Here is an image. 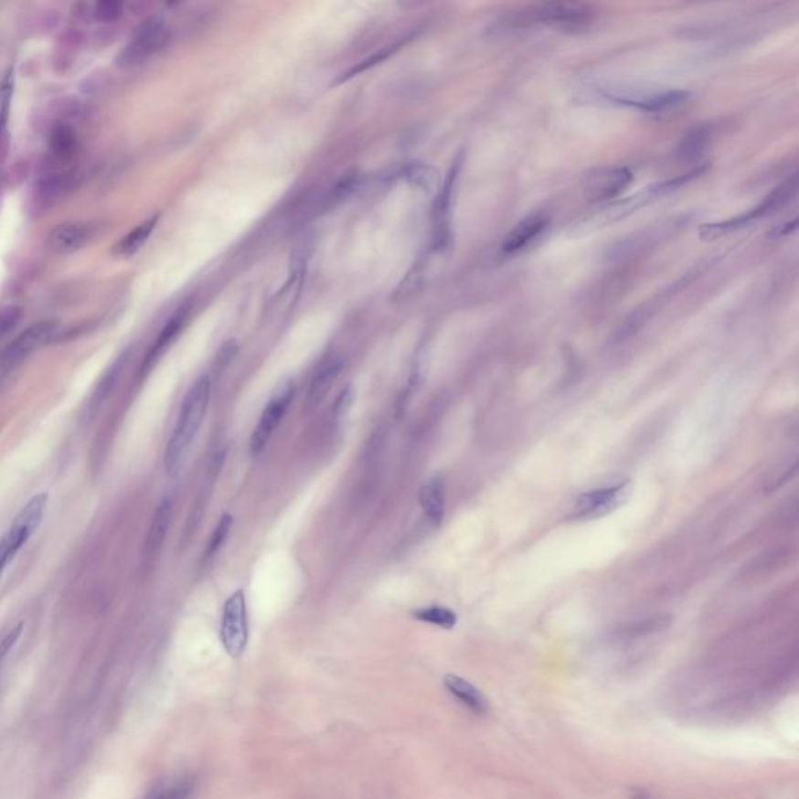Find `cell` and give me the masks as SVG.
<instances>
[{"mask_svg":"<svg viewBox=\"0 0 799 799\" xmlns=\"http://www.w3.org/2000/svg\"><path fill=\"white\" fill-rule=\"evenodd\" d=\"M57 330L59 325L55 322L44 320L22 331L21 335L0 355V379L4 378L6 373L11 372V368L19 366L28 355H32L39 346L50 341L57 335Z\"/></svg>","mask_w":799,"mask_h":799,"instance_id":"7","label":"cell"},{"mask_svg":"<svg viewBox=\"0 0 799 799\" xmlns=\"http://www.w3.org/2000/svg\"><path fill=\"white\" fill-rule=\"evenodd\" d=\"M165 41H167V30L165 22L161 21L160 17H150L149 21H145L139 27L127 48H123L121 61L125 66L143 63L152 55L156 54L160 48H165Z\"/></svg>","mask_w":799,"mask_h":799,"instance_id":"8","label":"cell"},{"mask_svg":"<svg viewBox=\"0 0 799 799\" xmlns=\"http://www.w3.org/2000/svg\"><path fill=\"white\" fill-rule=\"evenodd\" d=\"M593 19L591 5L578 2H547L538 5L527 6L522 13L514 16L509 26H534L544 24L547 27L559 28L567 32H576L587 27Z\"/></svg>","mask_w":799,"mask_h":799,"instance_id":"2","label":"cell"},{"mask_svg":"<svg viewBox=\"0 0 799 799\" xmlns=\"http://www.w3.org/2000/svg\"><path fill=\"white\" fill-rule=\"evenodd\" d=\"M209 395H211V381L207 375L198 377L185 395L176 427L165 447V467L167 474L176 476L182 470L192 442L202 427L203 419L207 416Z\"/></svg>","mask_w":799,"mask_h":799,"instance_id":"1","label":"cell"},{"mask_svg":"<svg viewBox=\"0 0 799 799\" xmlns=\"http://www.w3.org/2000/svg\"><path fill=\"white\" fill-rule=\"evenodd\" d=\"M796 187H798V176L794 174L783 185H779L770 196L763 198L762 203L757 205L756 208L748 211V213L741 214L739 218H730V220L715 222V224H704L699 229V236L706 240H715L723 238V236L730 235L732 231H737V229H745L748 225L752 224L754 220L767 218V216L774 213V211H778L779 208H783V205H787L794 197Z\"/></svg>","mask_w":799,"mask_h":799,"instance_id":"4","label":"cell"},{"mask_svg":"<svg viewBox=\"0 0 799 799\" xmlns=\"http://www.w3.org/2000/svg\"><path fill=\"white\" fill-rule=\"evenodd\" d=\"M608 99L628 105V107L639 108L642 112H657L679 107L687 101L688 92L666 91L651 94V96L637 97L608 96Z\"/></svg>","mask_w":799,"mask_h":799,"instance_id":"15","label":"cell"},{"mask_svg":"<svg viewBox=\"0 0 799 799\" xmlns=\"http://www.w3.org/2000/svg\"><path fill=\"white\" fill-rule=\"evenodd\" d=\"M101 224L92 220H77L66 222L52 229L48 235V246L50 250L59 255H69L81 250L99 235Z\"/></svg>","mask_w":799,"mask_h":799,"instance_id":"10","label":"cell"},{"mask_svg":"<svg viewBox=\"0 0 799 799\" xmlns=\"http://www.w3.org/2000/svg\"><path fill=\"white\" fill-rule=\"evenodd\" d=\"M22 311L16 304H6L0 308V339L8 335L21 320Z\"/></svg>","mask_w":799,"mask_h":799,"instance_id":"27","label":"cell"},{"mask_svg":"<svg viewBox=\"0 0 799 799\" xmlns=\"http://www.w3.org/2000/svg\"><path fill=\"white\" fill-rule=\"evenodd\" d=\"M189 313H191V304H185L183 308L176 311V314L172 315V319L165 324V328L160 333V336L154 342V346L150 348L149 355L145 357L144 364H143V372L149 370L158 361V357L167 350V346L176 341V336L180 335V331L183 330V326L186 324Z\"/></svg>","mask_w":799,"mask_h":799,"instance_id":"17","label":"cell"},{"mask_svg":"<svg viewBox=\"0 0 799 799\" xmlns=\"http://www.w3.org/2000/svg\"><path fill=\"white\" fill-rule=\"evenodd\" d=\"M220 642L227 655L240 657L249 644L246 591L240 589L225 602L220 623Z\"/></svg>","mask_w":799,"mask_h":799,"instance_id":"5","label":"cell"},{"mask_svg":"<svg viewBox=\"0 0 799 799\" xmlns=\"http://www.w3.org/2000/svg\"><path fill=\"white\" fill-rule=\"evenodd\" d=\"M408 176L412 183H416L421 187H430L436 182V176L432 174L431 167L428 165H414L410 167Z\"/></svg>","mask_w":799,"mask_h":799,"instance_id":"28","label":"cell"},{"mask_svg":"<svg viewBox=\"0 0 799 799\" xmlns=\"http://www.w3.org/2000/svg\"><path fill=\"white\" fill-rule=\"evenodd\" d=\"M50 152L59 163H66L74 158L77 152V136L72 132V128L68 125H59L54 128L50 136Z\"/></svg>","mask_w":799,"mask_h":799,"instance_id":"21","label":"cell"},{"mask_svg":"<svg viewBox=\"0 0 799 799\" xmlns=\"http://www.w3.org/2000/svg\"><path fill=\"white\" fill-rule=\"evenodd\" d=\"M196 779L189 774L165 776L150 787L144 799H191Z\"/></svg>","mask_w":799,"mask_h":799,"instance_id":"18","label":"cell"},{"mask_svg":"<svg viewBox=\"0 0 799 799\" xmlns=\"http://www.w3.org/2000/svg\"><path fill=\"white\" fill-rule=\"evenodd\" d=\"M231 527H233V516L224 514L220 520H218L216 527H214L213 536L209 538L208 547H207L205 554H203V559L209 560L220 551V549L224 547L225 540L229 538Z\"/></svg>","mask_w":799,"mask_h":799,"instance_id":"24","label":"cell"},{"mask_svg":"<svg viewBox=\"0 0 799 799\" xmlns=\"http://www.w3.org/2000/svg\"><path fill=\"white\" fill-rule=\"evenodd\" d=\"M547 225H549V218H545L544 214H533L529 218H523L522 222H518L509 231L501 250L506 255H514V253L527 249L538 236L542 235Z\"/></svg>","mask_w":799,"mask_h":799,"instance_id":"13","label":"cell"},{"mask_svg":"<svg viewBox=\"0 0 799 799\" xmlns=\"http://www.w3.org/2000/svg\"><path fill=\"white\" fill-rule=\"evenodd\" d=\"M156 222H158V216H154L149 220H145L143 224L138 225L136 229H132L127 236H123V240H119L116 247L112 249L114 256H118V258H130V256L136 255L143 249L145 242L149 240Z\"/></svg>","mask_w":799,"mask_h":799,"instance_id":"20","label":"cell"},{"mask_svg":"<svg viewBox=\"0 0 799 799\" xmlns=\"http://www.w3.org/2000/svg\"><path fill=\"white\" fill-rule=\"evenodd\" d=\"M172 518V500L171 498H163L160 505L156 506L150 523L149 533L145 538L144 545V559L152 560L160 554L161 547L165 544L167 529L171 525Z\"/></svg>","mask_w":799,"mask_h":799,"instance_id":"14","label":"cell"},{"mask_svg":"<svg viewBox=\"0 0 799 799\" xmlns=\"http://www.w3.org/2000/svg\"><path fill=\"white\" fill-rule=\"evenodd\" d=\"M342 368H344V361L341 357H330L320 364L309 384L308 394L304 400L306 410H315L326 399L331 388L336 383L337 377L341 375Z\"/></svg>","mask_w":799,"mask_h":799,"instance_id":"12","label":"cell"},{"mask_svg":"<svg viewBox=\"0 0 799 799\" xmlns=\"http://www.w3.org/2000/svg\"><path fill=\"white\" fill-rule=\"evenodd\" d=\"M395 48H384V50H381V52H378V54L373 55V57H370V59H364L363 63L357 64V66H355L353 69L348 70V72H346L344 77H341V79L337 80V83H342V81L348 80V79H352L353 75L359 74V72H363V70L368 69V68H372V66H375V64L381 63V61L388 59V57H389V55L392 54Z\"/></svg>","mask_w":799,"mask_h":799,"instance_id":"29","label":"cell"},{"mask_svg":"<svg viewBox=\"0 0 799 799\" xmlns=\"http://www.w3.org/2000/svg\"><path fill=\"white\" fill-rule=\"evenodd\" d=\"M631 494L629 483L584 492L576 500V517L598 518L622 506Z\"/></svg>","mask_w":799,"mask_h":799,"instance_id":"9","label":"cell"},{"mask_svg":"<svg viewBox=\"0 0 799 799\" xmlns=\"http://www.w3.org/2000/svg\"><path fill=\"white\" fill-rule=\"evenodd\" d=\"M123 2H114V0H105V2H97L94 5V17L101 22H112L123 16Z\"/></svg>","mask_w":799,"mask_h":799,"instance_id":"25","label":"cell"},{"mask_svg":"<svg viewBox=\"0 0 799 799\" xmlns=\"http://www.w3.org/2000/svg\"><path fill=\"white\" fill-rule=\"evenodd\" d=\"M295 394V386L293 381H286L273 392L272 399L269 400L266 408L262 410L260 421L253 430L250 439V453L253 456L262 453L267 442L271 441L278 425L282 423V417L286 414L291 401Z\"/></svg>","mask_w":799,"mask_h":799,"instance_id":"6","label":"cell"},{"mask_svg":"<svg viewBox=\"0 0 799 799\" xmlns=\"http://www.w3.org/2000/svg\"><path fill=\"white\" fill-rule=\"evenodd\" d=\"M633 182V172L628 167L600 169L587 176L584 194L591 202L613 200Z\"/></svg>","mask_w":799,"mask_h":799,"instance_id":"11","label":"cell"},{"mask_svg":"<svg viewBox=\"0 0 799 799\" xmlns=\"http://www.w3.org/2000/svg\"><path fill=\"white\" fill-rule=\"evenodd\" d=\"M357 392L352 386H346L341 390V394L337 395L335 406H333V419L335 421H342L348 416V412L352 410L353 401H355Z\"/></svg>","mask_w":799,"mask_h":799,"instance_id":"26","label":"cell"},{"mask_svg":"<svg viewBox=\"0 0 799 799\" xmlns=\"http://www.w3.org/2000/svg\"><path fill=\"white\" fill-rule=\"evenodd\" d=\"M443 686L453 698L458 699L463 708H469L474 714L483 715L489 710L487 698L467 679L458 675H447L443 677Z\"/></svg>","mask_w":799,"mask_h":799,"instance_id":"16","label":"cell"},{"mask_svg":"<svg viewBox=\"0 0 799 799\" xmlns=\"http://www.w3.org/2000/svg\"><path fill=\"white\" fill-rule=\"evenodd\" d=\"M708 136H710V133H708V128H692V130L684 136L681 145H679V156H681L682 160L692 161L701 158L704 152H706V147H708Z\"/></svg>","mask_w":799,"mask_h":799,"instance_id":"22","label":"cell"},{"mask_svg":"<svg viewBox=\"0 0 799 799\" xmlns=\"http://www.w3.org/2000/svg\"><path fill=\"white\" fill-rule=\"evenodd\" d=\"M235 344H233V342H229V344H227V346H225L224 348L220 350V353H218V366L216 370H218V368H220V370H224V368L229 366V361L233 359V357H235Z\"/></svg>","mask_w":799,"mask_h":799,"instance_id":"30","label":"cell"},{"mask_svg":"<svg viewBox=\"0 0 799 799\" xmlns=\"http://www.w3.org/2000/svg\"><path fill=\"white\" fill-rule=\"evenodd\" d=\"M48 494H37L22 507L17 514L15 522L11 523L8 531L0 538V578L10 565L11 560L16 558L22 547L27 544L33 534L37 533V527H41L44 514L48 509Z\"/></svg>","mask_w":799,"mask_h":799,"instance_id":"3","label":"cell"},{"mask_svg":"<svg viewBox=\"0 0 799 799\" xmlns=\"http://www.w3.org/2000/svg\"><path fill=\"white\" fill-rule=\"evenodd\" d=\"M421 509L428 520L439 527L445 516V485L439 476L428 480L419 494Z\"/></svg>","mask_w":799,"mask_h":799,"instance_id":"19","label":"cell"},{"mask_svg":"<svg viewBox=\"0 0 799 799\" xmlns=\"http://www.w3.org/2000/svg\"><path fill=\"white\" fill-rule=\"evenodd\" d=\"M414 618L423 623L434 624L439 628L453 629L458 623V615L452 609L443 606H428V608L417 609Z\"/></svg>","mask_w":799,"mask_h":799,"instance_id":"23","label":"cell"}]
</instances>
